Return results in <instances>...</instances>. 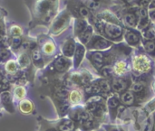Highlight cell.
Listing matches in <instances>:
<instances>
[{
    "label": "cell",
    "mask_w": 155,
    "mask_h": 131,
    "mask_svg": "<svg viewBox=\"0 0 155 131\" xmlns=\"http://www.w3.org/2000/svg\"><path fill=\"white\" fill-rule=\"evenodd\" d=\"M84 109L96 120L101 122L105 121L107 113V105L105 98L102 96H92L86 101Z\"/></svg>",
    "instance_id": "obj_1"
},
{
    "label": "cell",
    "mask_w": 155,
    "mask_h": 131,
    "mask_svg": "<svg viewBox=\"0 0 155 131\" xmlns=\"http://www.w3.org/2000/svg\"><path fill=\"white\" fill-rule=\"evenodd\" d=\"M133 69L134 72L135 81L140 80L141 77H142V81H147L143 76L151 72L152 62L146 55L138 54L133 59Z\"/></svg>",
    "instance_id": "obj_2"
},
{
    "label": "cell",
    "mask_w": 155,
    "mask_h": 131,
    "mask_svg": "<svg viewBox=\"0 0 155 131\" xmlns=\"http://www.w3.org/2000/svg\"><path fill=\"white\" fill-rule=\"evenodd\" d=\"M111 88H112V91L114 93H116V94H121L128 90L131 89V86H132V82L129 79H126V78H121V77H118V78H113L111 80Z\"/></svg>",
    "instance_id": "obj_3"
},
{
    "label": "cell",
    "mask_w": 155,
    "mask_h": 131,
    "mask_svg": "<svg viewBox=\"0 0 155 131\" xmlns=\"http://www.w3.org/2000/svg\"><path fill=\"white\" fill-rule=\"evenodd\" d=\"M121 101H120V95L116 94V93H112L106 101V105H107V109L110 112V116L111 119L113 120H115L117 119V113H118V110L121 106Z\"/></svg>",
    "instance_id": "obj_4"
},
{
    "label": "cell",
    "mask_w": 155,
    "mask_h": 131,
    "mask_svg": "<svg viewBox=\"0 0 155 131\" xmlns=\"http://www.w3.org/2000/svg\"><path fill=\"white\" fill-rule=\"evenodd\" d=\"M104 33L108 38L115 40L121 38L123 34V28L120 25L115 24L114 23H107L104 26Z\"/></svg>",
    "instance_id": "obj_5"
},
{
    "label": "cell",
    "mask_w": 155,
    "mask_h": 131,
    "mask_svg": "<svg viewBox=\"0 0 155 131\" xmlns=\"http://www.w3.org/2000/svg\"><path fill=\"white\" fill-rule=\"evenodd\" d=\"M111 45H112V43L108 40H106L103 37H100V36H95L92 40L91 45H89V48L93 49V50L103 51V50H106Z\"/></svg>",
    "instance_id": "obj_6"
},
{
    "label": "cell",
    "mask_w": 155,
    "mask_h": 131,
    "mask_svg": "<svg viewBox=\"0 0 155 131\" xmlns=\"http://www.w3.org/2000/svg\"><path fill=\"white\" fill-rule=\"evenodd\" d=\"M120 101L121 103L125 107H133L134 105H137L134 92L129 90L120 94Z\"/></svg>",
    "instance_id": "obj_7"
},
{
    "label": "cell",
    "mask_w": 155,
    "mask_h": 131,
    "mask_svg": "<svg viewBox=\"0 0 155 131\" xmlns=\"http://www.w3.org/2000/svg\"><path fill=\"white\" fill-rule=\"evenodd\" d=\"M104 60H105V56L103 53L100 52H96L94 53L91 56V61L93 65L95 67L96 70H102L104 68Z\"/></svg>",
    "instance_id": "obj_8"
},
{
    "label": "cell",
    "mask_w": 155,
    "mask_h": 131,
    "mask_svg": "<svg viewBox=\"0 0 155 131\" xmlns=\"http://www.w3.org/2000/svg\"><path fill=\"white\" fill-rule=\"evenodd\" d=\"M113 71H114V74L118 76V77H122V76L125 75L128 72L127 62L124 61L116 62V63L113 67Z\"/></svg>",
    "instance_id": "obj_9"
},
{
    "label": "cell",
    "mask_w": 155,
    "mask_h": 131,
    "mask_svg": "<svg viewBox=\"0 0 155 131\" xmlns=\"http://www.w3.org/2000/svg\"><path fill=\"white\" fill-rule=\"evenodd\" d=\"M76 127V124L74 120L65 119L61 120L57 125V130L58 131H74Z\"/></svg>",
    "instance_id": "obj_10"
},
{
    "label": "cell",
    "mask_w": 155,
    "mask_h": 131,
    "mask_svg": "<svg viewBox=\"0 0 155 131\" xmlns=\"http://www.w3.org/2000/svg\"><path fill=\"white\" fill-rule=\"evenodd\" d=\"M84 47L81 44H77L75 47V52H74V66L78 67L79 64L81 63L84 56Z\"/></svg>",
    "instance_id": "obj_11"
},
{
    "label": "cell",
    "mask_w": 155,
    "mask_h": 131,
    "mask_svg": "<svg viewBox=\"0 0 155 131\" xmlns=\"http://www.w3.org/2000/svg\"><path fill=\"white\" fill-rule=\"evenodd\" d=\"M75 43L73 40H69L67 41L64 47H63V53L66 56V57H72L74 54V52H75Z\"/></svg>",
    "instance_id": "obj_12"
},
{
    "label": "cell",
    "mask_w": 155,
    "mask_h": 131,
    "mask_svg": "<svg viewBox=\"0 0 155 131\" xmlns=\"http://www.w3.org/2000/svg\"><path fill=\"white\" fill-rule=\"evenodd\" d=\"M125 40L131 45H137L140 42V35L136 32L129 31L125 34Z\"/></svg>",
    "instance_id": "obj_13"
},
{
    "label": "cell",
    "mask_w": 155,
    "mask_h": 131,
    "mask_svg": "<svg viewBox=\"0 0 155 131\" xmlns=\"http://www.w3.org/2000/svg\"><path fill=\"white\" fill-rule=\"evenodd\" d=\"M69 62L64 58V57H60L58 58L55 62H54V67L55 69L59 72H64V71H66L69 67Z\"/></svg>",
    "instance_id": "obj_14"
},
{
    "label": "cell",
    "mask_w": 155,
    "mask_h": 131,
    "mask_svg": "<svg viewBox=\"0 0 155 131\" xmlns=\"http://www.w3.org/2000/svg\"><path fill=\"white\" fill-rule=\"evenodd\" d=\"M93 35V28L91 26H87L84 31H83L80 34H79V38L81 40V42L84 44H86L90 42L91 38Z\"/></svg>",
    "instance_id": "obj_15"
},
{
    "label": "cell",
    "mask_w": 155,
    "mask_h": 131,
    "mask_svg": "<svg viewBox=\"0 0 155 131\" xmlns=\"http://www.w3.org/2000/svg\"><path fill=\"white\" fill-rule=\"evenodd\" d=\"M69 100H70V102L72 104L78 105V104H80L82 102L83 96H82V94H81V92L79 91L74 90L69 93Z\"/></svg>",
    "instance_id": "obj_16"
},
{
    "label": "cell",
    "mask_w": 155,
    "mask_h": 131,
    "mask_svg": "<svg viewBox=\"0 0 155 131\" xmlns=\"http://www.w3.org/2000/svg\"><path fill=\"white\" fill-rule=\"evenodd\" d=\"M67 20H68L67 15H62L61 17H59L57 19V21L54 24V28H53L54 31V32H59L60 30H62L65 26V24L67 23Z\"/></svg>",
    "instance_id": "obj_17"
},
{
    "label": "cell",
    "mask_w": 155,
    "mask_h": 131,
    "mask_svg": "<svg viewBox=\"0 0 155 131\" xmlns=\"http://www.w3.org/2000/svg\"><path fill=\"white\" fill-rule=\"evenodd\" d=\"M124 22L125 24L130 27H135L138 24V20L135 14H127L124 16Z\"/></svg>",
    "instance_id": "obj_18"
},
{
    "label": "cell",
    "mask_w": 155,
    "mask_h": 131,
    "mask_svg": "<svg viewBox=\"0 0 155 131\" xmlns=\"http://www.w3.org/2000/svg\"><path fill=\"white\" fill-rule=\"evenodd\" d=\"M33 110V104L31 103V101H27V100H25L23 101H21L20 103V110L25 113V114H27V113H30Z\"/></svg>",
    "instance_id": "obj_19"
},
{
    "label": "cell",
    "mask_w": 155,
    "mask_h": 131,
    "mask_svg": "<svg viewBox=\"0 0 155 131\" xmlns=\"http://www.w3.org/2000/svg\"><path fill=\"white\" fill-rule=\"evenodd\" d=\"M1 101L4 103L5 109L9 110V109H12L13 108V106H12V101H11V98H10V94L8 92H3L1 94Z\"/></svg>",
    "instance_id": "obj_20"
},
{
    "label": "cell",
    "mask_w": 155,
    "mask_h": 131,
    "mask_svg": "<svg viewBox=\"0 0 155 131\" xmlns=\"http://www.w3.org/2000/svg\"><path fill=\"white\" fill-rule=\"evenodd\" d=\"M143 36L146 41H153L155 39V32L153 28H146L143 32Z\"/></svg>",
    "instance_id": "obj_21"
},
{
    "label": "cell",
    "mask_w": 155,
    "mask_h": 131,
    "mask_svg": "<svg viewBox=\"0 0 155 131\" xmlns=\"http://www.w3.org/2000/svg\"><path fill=\"white\" fill-rule=\"evenodd\" d=\"M87 27V24L85 23V21L84 20H77L76 24H75V33L77 34H80L83 31H84V29Z\"/></svg>",
    "instance_id": "obj_22"
},
{
    "label": "cell",
    "mask_w": 155,
    "mask_h": 131,
    "mask_svg": "<svg viewBox=\"0 0 155 131\" xmlns=\"http://www.w3.org/2000/svg\"><path fill=\"white\" fill-rule=\"evenodd\" d=\"M54 50H55V47L52 42H47L46 43H45V45L43 47V51L46 54H52L54 52Z\"/></svg>",
    "instance_id": "obj_23"
},
{
    "label": "cell",
    "mask_w": 155,
    "mask_h": 131,
    "mask_svg": "<svg viewBox=\"0 0 155 131\" xmlns=\"http://www.w3.org/2000/svg\"><path fill=\"white\" fill-rule=\"evenodd\" d=\"M144 47L147 53H153L155 51V42L153 41H146L144 43Z\"/></svg>",
    "instance_id": "obj_24"
},
{
    "label": "cell",
    "mask_w": 155,
    "mask_h": 131,
    "mask_svg": "<svg viewBox=\"0 0 155 131\" xmlns=\"http://www.w3.org/2000/svg\"><path fill=\"white\" fill-rule=\"evenodd\" d=\"M106 131H128L126 128H124L123 126H114V125H106L105 126Z\"/></svg>",
    "instance_id": "obj_25"
},
{
    "label": "cell",
    "mask_w": 155,
    "mask_h": 131,
    "mask_svg": "<svg viewBox=\"0 0 155 131\" xmlns=\"http://www.w3.org/2000/svg\"><path fill=\"white\" fill-rule=\"evenodd\" d=\"M33 60L35 64H37V65L42 64V56L38 50H35L33 52Z\"/></svg>",
    "instance_id": "obj_26"
},
{
    "label": "cell",
    "mask_w": 155,
    "mask_h": 131,
    "mask_svg": "<svg viewBox=\"0 0 155 131\" xmlns=\"http://www.w3.org/2000/svg\"><path fill=\"white\" fill-rule=\"evenodd\" d=\"M25 89H24L23 87H18V88H16L15 91V99H17V100H21V99L25 96Z\"/></svg>",
    "instance_id": "obj_27"
},
{
    "label": "cell",
    "mask_w": 155,
    "mask_h": 131,
    "mask_svg": "<svg viewBox=\"0 0 155 131\" xmlns=\"http://www.w3.org/2000/svg\"><path fill=\"white\" fill-rule=\"evenodd\" d=\"M6 70L9 72H14L15 70H16V64L14 61H9L7 63H6V66H5Z\"/></svg>",
    "instance_id": "obj_28"
},
{
    "label": "cell",
    "mask_w": 155,
    "mask_h": 131,
    "mask_svg": "<svg viewBox=\"0 0 155 131\" xmlns=\"http://www.w3.org/2000/svg\"><path fill=\"white\" fill-rule=\"evenodd\" d=\"M148 24H149L148 18L147 19H141V22L138 25V29L139 30H144L148 27Z\"/></svg>",
    "instance_id": "obj_29"
},
{
    "label": "cell",
    "mask_w": 155,
    "mask_h": 131,
    "mask_svg": "<svg viewBox=\"0 0 155 131\" xmlns=\"http://www.w3.org/2000/svg\"><path fill=\"white\" fill-rule=\"evenodd\" d=\"M11 33L12 34H14V36H19L22 34V30L18 26H13L11 28Z\"/></svg>",
    "instance_id": "obj_30"
},
{
    "label": "cell",
    "mask_w": 155,
    "mask_h": 131,
    "mask_svg": "<svg viewBox=\"0 0 155 131\" xmlns=\"http://www.w3.org/2000/svg\"><path fill=\"white\" fill-rule=\"evenodd\" d=\"M28 62H29V61H28V58H27V56L25 54H23V55L20 56V58H19V63H20V65L25 66L26 64H28Z\"/></svg>",
    "instance_id": "obj_31"
},
{
    "label": "cell",
    "mask_w": 155,
    "mask_h": 131,
    "mask_svg": "<svg viewBox=\"0 0 155 131\" xmlns=\"http://www.w3.org/2000/svg\"><path fill=\"white\" fill-rule=\"evenodd\" d=\"M99 3L98 2H96V1H94V0H90L89 2H88V6L91 8V9H94V10H95V9H97L98 7H99Z\"/></svg>",
    "instance_id": "obj_32"
},
{
    "label": "cell",
    "mask_w": 155,
    "mask_h": 131,
    "mask_svg": "<svg viewBox=\"0 0 155 131\" xmlns=\"http://www.w3.org/2000/svg\"><path fill=\"white\" fill-rule=\"evenodd\" d=\"M12 43H13V46L15 48L18 47L21 44V38L19 36H15L12 40Z\"/></svg>",
    "instance_id": "obj_33"
},
{
    "label": "cell",
    "mask_w": 155,
    "mask_h": 131,
    "mask_svg": "<svg viewBox=\"0 0 155 131\" xmlns=\"http://www.w3.org/2000/svg\"><path fill=\"white\" fill-rule=\"evenodd\" d=\"M79 13H80L81 16H83V17H87L89 15V11H88V9L86 7H83V6L80 7Z\"/></svg>",
    "instance_id": "obj_34"
},
{
    "label": "cell",
    "mask_w": 155,
    "mask_h": 131,
    "mask_svg": "<svg viewBox=\"0 0 155 131\" xmlns=\"http://www.w3.org/2000/svg\"><path fill=\"white\" fill-rule=\"evenodd\" d=\"M140 15H141V19H147L148 18V13L144 7L140 9Z\"/></svg>",
    "instance_id": "obj_35"
},
{
    "label": "cell",
    "mask_w": 155,
    "mask_h": 131,
    "mask_svg": "<svg viewBox=\"0 0 155 131\" xmlns=\"http://www.w3.org/2000/svg\"><path fill=\"white\" fill-rule=\"evenodd\" d=\"M7 56H8V52H7V51H2V52L0 53V57H1V59L5 60V59L7 58Z\"/></svg>",
    "instance_id": "obj_36"
},
{
    "label": "cell",
    "mask_w": 155,
    "mask_h": 131,
    "mask_svg": "<svg viewBox=\"0 0 155 131\" xmlns=\"http://www.w3.org/2000/svg\"><path fill=\"white\" fill-rule=\"evenodd\" d=\"M140 4H141V5H142V6L146 7V6H148V5H149V4H150V0H141V1H140Z\"/></svg>",
    "instance_id": "obj_37"
},
{
    "label": "cell",
    "mask_w": 155,
    "mask_h": 131,
    "mask_svg": "<svg viewBox=\"0 0 155 131\" xmlns=\"http://www.w3.org/2000/svg\"><path fill=\"white\" fill-rule=\"evenodd\" d=\"M149 8H150L151 10L155 9V0H153V1L151 2V4H150V5H149Z\"/></svg>",
    "instance_id": "obj_38"
},
{
    "label": "cell",
    "mask_w": 155,
    "mask_h": 131,
    "mask_svg": "<svg viewBox=\"0 0 155 131\" xmlns=\"http://www.w3.org/2000/svg\"><path fill=\"white\" fill-rule=\"evenodd\" d=\"M150 15H151V18L153 20V22L155 23V12H151L150 13Z\"/></svg>",
    "instance_id": "obj_39"
},
{
    "label": "cell",
    "mask_w": 155,
    "mask_h": 131,
    "mask_svg": "<svg viewBox=\"0 0 155 131\" xmlns=\"http://www.w3.org/2000/svg\"><path fill=\"white\" fill-rule=\"evenodd\" d=\"M153 92H154L155 94V82L153 84Z\"/></svg>",
    "instance_id": "obj_40"
},
{
    "label": "cell",
    "mask_w": 155,
    "mask_h": 131,
    "mask_svg": "<svg viewBox=\"0 0 155 131\" xmlns=\"http://www.w3.org/2000/svg\"><path fill=\"white\" fill-rule=\"evenodd\" d=\"M46 131H58L57 129H47Z\"/></svg>",
    "instance_id": "obj_41"
},
{
    "label": "cell",
    "mask_w": 155,
    "mask_h": 131,
    "mask_svg": "<svg viewBox=\"0 0 155 131\" xmlns=\"http://www.w3.org/2000/svg\"><path fill=\"white\" fill-rule=\"evenodd\" d=\"M153 29L154 30V32H155V23H154V24H153Z\"/></svg>",
    "instance_id": "obj_42"
},
{
    "label": "cell",
    "mask_w": 155,
    "mask_h": 131,
    "mask_svg": "<svg viewBox=\"0 0 155 131\" xmlns=\"http://www.w3.org/2000/svg\"><path fill=\"white\" fill-rule=\"evenodd\" d=\"M98 131H103V130H98Z\"/></svg>",
    "instance_id": "obj_43"
}]
</instances>
